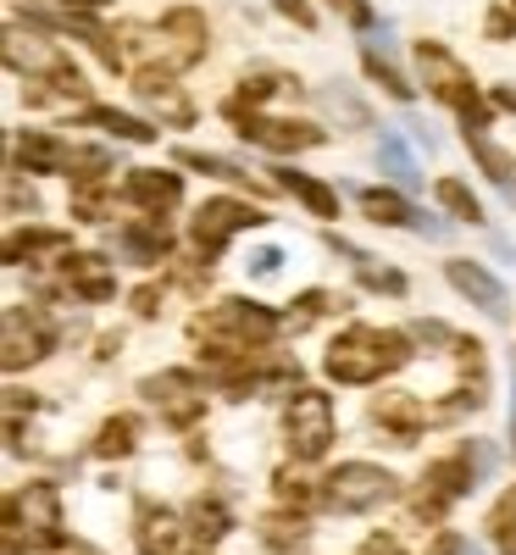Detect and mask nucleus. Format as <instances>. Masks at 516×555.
Listing matches in <instances>:
<instances>
[{
	"instance_id": "37998d69",
	"label": "nucleus",
	"mask_w": 516,
	"mask_h": 555,
	"mask_svg": "<svg viewBox=\"0 0 516 555\" xmlns=\"http://www.w3.org/2000/svg\"><path fill=\"white\" fill-rule=\"evenodd\" d=\"M361 555H405V544L395 533H372V539H361Z\"/></svg>"
},
{
	"instance_id": "09e8293b",
	"label": "nucleus",
	"mask_w": 516,
	"mask_h": 555,
	"mask_svg": "<svg viewBox=\"0 0 516 555\" xmlns=\"http://www.w3.org/2000/svg\"><path fill=\"white\" fill-rule=\"evenodd\" d=\"M56 7H73V12H106L112 0H56Z\"/></svg>"
},
{
	"instance_id": "423d86ee",
	"label": "nucleus",
	"mask_w": 516,
	"mask_h": 555,
	"mask_svg": "<svg viewBox=\"0 0 516 555\" xmlns=\"http://www.w3.org/2000/svg\"><path fill=\"white\" fill-rule=\"evenodd\" d=\"M322 505L327 512H339V517H361L372 512V505H384L400 494V478L389 467H372V461H345V467H334L322 478Z\"/></svg>"
},
{
	"instance_id": "c85d7f7f",
	"label": "nucleus",
	"mask_w": 516,
	"mask_h": 555,
	"mask_svg": "<svg viewBox=\"0 0 516 555\" xmlns=\"http://www.w3.org/2000/svg\"><path fill=\"white\" fill-rule=\"evenodd\" d=\"M83 122H95V128H106V133L128 139V145H151V139H156V128H151V122H139V117H128V112H117V106H89V112H83Z\"/></svg>"
},
{
	"instance_id": "0eeeda50",
	"label": "nucleus",
	"mask_w": 516,
	"mask_h": 555,
	"mask_svg": "<svg viewBox=\"0 0 516 555\" xmlns=\"http://www.w3.org/2000/svg\"><path fill=\"white\" fill-rule=\"evenodd\" d=\"M416 73H422V89H428V101H444L450 112H478V106H489L483 95H478V83H473V67H466L461 56H450L439 39H416Z\"/></svg>"
},
{
	"instance_id": "e433bc0d",
	"label": "nucleus",
	"mask_w": 516,
	"mask_h": 555,
	"mask_svg": "<svg viewBox=\"0 0 516 555\" xmlns=\"http://www.w3.org/2000/svg\"><path fill=\"white\" fill-rule=\"evenodd\" d=\"M261 539H267L272 550H289L295 539H306V517L295 512V505H284L278 517H267V522H261Z\"/></svg>"
},
{
	"instance_id": "a19ab883",
	"label": "nucleus",
	"mask_w": 516,
	"mask_h": 555,
	"mask_svg": "<svg viewBox=\"0 0 516 555\" xmlns=\"http://www.w3.org/2000/svg\"><path fill=\"white\" fill-rule=\"evenodd\" d=\"M428 555H483L473 539H461V533H439L434 544H428Z\"/></svg>"
},
{
	"instance_id": "dca6fc26",
	"label": "nucleus",
	"mask_w": 516,
	"mask_h": 555,
	"mask_svg": "<svg viewBox=\"0 0 516 555\" xmlns=\"http://www.w3.org/2000/svg\"><path fill=\"white\" fill-rule=\"evenodd\" d=\"M73 256V240L67 234H56V228H23V234H12L7 240V261L12 267H34V272H51L56 278V267Z\"/></svg>"
},
{
	"instance_id": "c03bdc74",
	"label": "nucleus",
	"mask_w": 516,
	"mask_h": 555,
	"mask_svg": "<svg viewBox=\"0 0 516 555\" xmlns=\"http://www.w3.org/2000/svg\"><path fill=\"white\" fill-rule=\"evenodd\" d=\"M272 7H278V12H284L289 23H300V28H317V12L306 7V0H272Z\"/></svg>"
},
{
	"instance_id": "a211bd4d",
	"label": "nucleus",
	"mask_w": 516,
	"mask_h": 555,
	"mask_svg": "<svg viewBox=\"0 0 516 555\" xmlns=\"http://www.w3.org/2000/svg\"><path fill=\"white\" fill-rule=\"evenodd\" d=\"M178 544H183L178 512H167V505H156V500L139 505L133 512V550L139 555H178Z\"/></svg>"
},
{
	"instance_id": "ea45409f",
	"label": "nucleus",
	"mask_w": 516,
	"mask_h": 555,
	"mask_svg": "<svg viewBox=\"0 0 516 555\" xmlns=\"http://www.w3.org/2000/svg\"><path fill=\"white\" fill-rule=\"evenodd\" d=\"M272 489H278V500H284V505H306V500H311V489L295 478V467L278 473V478H272Z\"/></svg>"
},
{
	"instance_id": "f3484780",
	"label": "nucleus",
	"mask_w": 516,
	"mask_h": 555,
	"mask_svg": "<svg viewBox=\"0 0 516 555\" xmlns=\"http://www.w3.org/2000/svg\"><path fill=\"white\" fill-rule=\"evenodd\" d=\"M444 278H450V289H455L461 300H473L478 311H489V317H500V311H505V284H500L494 272H483L478 261L450 256V261H444Z\"/></svg>"
},
{
	"instance_id": "b1692460",
	"label": "nucleus",
	"mask_w": 516,
	"mask_h": 555,
	"mask_svg": "<svg viewBox=\"0 0 516 555\" xmlns=\"http://www.w3.org/2000/svg\"><path fill=\"white\" fill-rule=\"evenodd\" d=\"M167 250H172V240H167L162 222H122V228H117V256H122V261L151 267V261H162Z\"/></svg>"
},
{
	"instance_id": "603ef678",
	"label": "nucleus",
	"mask_w": 516,
	"mask_h": 555,
	"mask_svg": "<svg viewBox=\"0 0 516 555\" xmlns=\"http://www.w3.org/2000/svg\"><path fill=\"white\" fill-rule=\"evenodd\" d=\"M511 12H516V0H511Z\"/></svg>"
},
{
	"instance_id": "8fccbe9b",
	"label": "nucleus",
	"mask_w": 516,
	"mask_h": 555,
	"mask_svg": "<svg viewBox=\"0 0 516 555\" xmlns=\"http://www.w3.org/2000/svg\"><path fill=\"white\" fill-rule=\"evenodd\" d=\"M411 133H416V139H422V145H428V151H434V128H428V122H422V117H411Z\"/></svg>"
},
{
	"instance_id": "79ce46f5",
	"label": "nucleus",
	"mask_w": 516,
	"mask_h": 555,
	"mask_svg": "<svg viewBox=\"0 0 516 555\" xmlns=\"http://www.w3.org/2000/svg\"><path fill=\"white\" fill-rule=\"evenodd\" d=\"M327 7H334L345 23H356V28H372V7H366V0H327Z\"/></svg>"
},
{
	"instance_id": "473e14b6",
	"label": "nucleus",
	"mask_w": 516,
	"mask_h": 555,
	"mask_svg": "<svg viewBox=\"0 0 516 555\" xmlns=\"http://www.w3.org/2000/svg\"><path fill=\"white\" fill-rule=\"evenodd\" d=\"M228 505L222 500H201L195 512H190V533H195V544H217L222 533H228Z\"/></svg>"
},
{
	"instance_id": "7c9ffc66",
	"label": "nucleus",
	"mask_w": 516,
	"mask_h": 555,
	"mask_svg": "<svg viewBox=\"0 0 516 555\" xmlns=\"http://www.w3.org/2000/svg\"><path fill=\"white\" fill-rule=\"evenodd\" d=\"M489 539L500 555H516V489H505L489 512Z\"/></svg>"
},
{
	"instance_id": "6ab92c4d",
	"label": "nucleus",
	"mask_w": 516,
	"mask_h": 555,
	"mask_svg": "<svg viewBox=\"0 0 516 555\" xmlns=\"http://www.w3.org/2000/svg\"><path fill=\"white\" fill-rule=\"evenodd\" d=\"M350 190H356V183H350ZM356 201H361V211H366L372 222H389V228H422L428 240H444V234H439V217L416 211L405 195H389V190H356Z\"/></svg>"
},
{
	"instance_id": "a18cd8bd",
	"label": "nucleus",
	"mask_w": 516,
	"mask_h": 555,
	"mask_svg": "<svg viewBox=\"0 0 516 555\" xmlns=\"http://www.w3.org/2000/svg\"><path fill=\"white\" fill-rule=\"evenodd\" d=\"M278 267H284V250H278V245L250 250V272H278Z\"/></svg>"
},
{
	"instance_id": "f03ea898",
	"label": "nucleus",
	"mask_w": 516,
	"mask_h": 555,
	"mask_svg": "<svg viewBox=\"0 0 516 555\" xmlns=\"http://www.w3.org/2000/svg\"><path fill=\"white\" fill-rule=\"evenodd\" d=\"M117 39L122 56H151V67L162 73H190L206 56V17L195 7H172L151 28H117Z\"/></svg>"
},
{
	"instance_id": "3c124183",
	"label": "nucleus",
	"mask_w": 516,
	"mask_h": 555,
	"mask_svg": "<svg viewBox=\"0 0 516 555\" xmlns=\"http://www.w3.org/2000/svg\"><path fill=\"white\" fill-rule=\"evenodd\" d=\"M511 444H516V411H511Z\"/></svg>"
},
{
	"instance_id": "c9c22d12",
	"label": "nucleus",
	"mask_w": 516,
	"mask_h": 555,
	"mask_svg": "<svg viewBox=\"0 0 516 555\" xmlns=\"http://www.w3.org/2000/svg\"><path fill=\"white\" fill-rule=\"evenodd\" d=\"M361 67H366V78H372V83H384L395 101H411V83L395 73V62H389L384 51H372V44H366V51H361Z\"/></svg>"
},
{
	"instance_id": "ddd939ff",
	"label": "nucleus",
	"mask_w": 516,
	"mask_h": 555,
	"mask_svg": "<svg viewBox=\"0 0 516 555\" xmlns=\"http://www.w3.org/2000/svg\"><path fill=\"white\" fill-rule=\"evenodd\" d=\"M56 278H62V295H67V300H83V306H106V300L117 295L112 261H106L101 250H73V256L56 267Z\"/></svg>"
},
{
	"instance_id": "c756f323",
	"label": "nucleus",
	"mask_w": 516,
	"mask_h": 555,
	"mask_svg": "<svg viewBox=\"0 0 516 555\" xmlns=\"http://www.w3.org/2000/svg\"><path fill=\"white\" fill-rule=\"evenodd\" d=\"M133 444H139V428L128 423V416H112V423L95 434V444H89V455H101V461H122V455H133Z\"/></svg>"
},
{
	"instance_id": "58836bf2",
	"label": "nucleus",
	"mask_w": 516,
	"mask_h": 555,
	"mask_svg": "<svg viewBox=\"0 0 516 555\" xmlns=\"http://www.w3.org/2000/svg\"><path fill=\"white\" fill-rule=\"evenodd\" d=\"M361 284H366V289H378V295H405V289H411L400 267H366V272H361Z\"/></svg>"
},
{
	"instance_id": "6e6552de",
	"label": "nucleus",
	"mask_w": 516,
	"mask_h": 555,
	"mask_svg": "<svg viewBox=\"0 0 516 555\" xmlns=\"http://www.w3.org/2000/svg\"><path fill=\"white\" fill-rule=\"evenodd\" d=\"M284 439H289L295 461H322L327 450H334V400H327L322 389H300L284 405Z\"/></svg>"
},
{
	"instance_id": "2f4dec72",
	"label": "nucleus",
	"mask_w": 516,
	"mask_h": 555,
	"mask_svg": "<svg viewBox=\"0 0 516 555\" xmlns=\"http://www.w3.org/2000/svg\"><path fill=\"white\" fill-rule=\"evenodd\" d=\"M439 206L450 211V217H461V222H483V206H478V195L473 190H466V183L461 178H439Z\"/></svg>"
},
{
	"instance_id": "20e7f679",
	"label": "nucleus",
	"mask_w": 516,
	"mask_h": 555,
	"mask_svg": "<svg viewBox=\"0 0 516 555\" xmlns=\"http://www.w3.org/2000/svg\"><path fill=\"white\" fill-rule=\"evenodd\" d=\"M489 467H494V444H489V439H478V444H461L455 455H439L434 467L422 473V483H416L411 517H416V522H439L455 500L473 494V483H478Z\"/></svg>"
},
{
	"instance_id": "49530a36",
	"label": "nucleus",
	"mask_w": 516,
	"mask_h": 555,
	"mask_svg": "<svg viewBox=\"0 0 516 555\" xmlns=\"http://www.w3.org/2000/svg\"><path fill=\"white\" fill-rule=\"evenodd\" d=\"M511 34H516V12L494 7V12H489V39H511Z\"/></svg>"
},
{
	"instance_id": "f8f14e48",
	"label": "nucleus",
	"mask_w": 516,
	"mask_h": 555,
	"mask_svg": "<svg viewBox=\"0 0 516 555\" xmlns=\"http://www.w3.org/2000/svg\"><path fill=\"white\" fill-rule=\"evenodd\" d=\"M240 133H245V145H261V151H272V156H300V151H317L322 145V128L317 122H306V117H261V112H250V117H240Z\"/></svg>"
},
{
	"instance_id": "9b49d317",
	"label": "nucleus",
	"mask_w": 516,
	"mask_h": 555,
	"mask_svg": "<svg viewBox=\"0 0 516 555\" xmlns=\"http://www.w3.org/2000/svg\"><path fill=\"white\" fill-rule=\"evenodd\" d=\"M51 350H56V322L39 317V311H28V306H12L7 322H0V361H7V373L39 366Z\"/></svg>"
},
{
	"instance_id": "bb28decb",
	"label": "nucleus",
	"mask_w": 516,
	"mask_h": 555,
	"mask_svg": "<svg viewBox=\"0 0 516 555\" xmlns=\"http://www.w3.org/2000/svg\"><path fill=\"white\" fill-rule=\"evenodd\" d=\"M178 162H183V167H195V172H206V178H222V183H233V190H256L250 167L228 162V156H206V151H195V145H178Z\"/></svg>"
},
{
	"instance_id": "393cba45",
	"label": "nucleus",
	"mask_w": 516,
	"mask_h": 555,
	"mask_svg": "<svg viewBox=\"0 0 516 555\" xmlns=\"http://www.w3.org/2000/svg\"><path fill=\"white\" fill-rule=\"evenodd\" d=\"M466 133V151H473L478 156V167L494 178V183H505V190H511V201H516V162L494 145V139H489V128H461Z\"/></svg>"
},
{
	"instance_id": "2eb2a0df",
	"label": "nucleus",
	"mask_w": 516,
	"mask_h": 555,
	"mask_svg": "<svg viewBox=\"0 0 516 555\" xmlns=\"http://www.w3.org/2000/svg\"><path fill=\"white\" fill-rule=\"evenodd\" d=\"M133 89L145 95L151 106H156V117L167 122V128H190L201 112L190 106V95L178 89V73H162V67H139L133 73Z\"/></svg>"
},
{
	"instance_id": "de8ad7c7",
	"label": "nucleus",
	"mask_w": 516,
	"mask_h": 555,
	"mask_svg": "<svg viewBox=\"0 0 516 555\" xmlns=\"http://www.w3.org/2000/svg\"><path fill=\"white\" fill-rule=\"evenodd\" d=\"M156 306H162V289H139V295H133V311H139V317H151Z\"/></svg>"
},
{
	"instance_id": "aec40b11",
	"label": "nucleus",
	"mask_w": 516,
	"mask_h": 555,
	"mask_svg": "<svg viewBox=\"0 0 516 555\" xmlns=\"http://www.w3.org/2000/svg\"><path fill=\"white\" fill-rule=\"evenodd\" d=\"M56 101H89V83L73 62H51L39 78H28V106H56Z\"/></svg>"
},
{
	"instance_id": "412c9836",
	"label": "nucleus",
	"mask_w": 516,
	"mask_h": 555,
	"mask_svg": "<svg viewBox=\"0 0 516 555\" xmlns=\"http://www.w3.org/2000/svg\"><path fill=\"white\" fill-rule=\"evenodd\" d=\"M372 423H378L384 434H395V439H405V444H411L422 428L434 423V416L422 411V400H411V395H384L378 405H372Z\"/></svg>"
},
{
	"instance_id": "a878e982",
	"label": "nucleus",
	"mask_w": 516,
	"mask_h": 555,
	"mask_svg": "<svg viewBox=\"0 0 516 555\" xmlns=\"http://www.w3.org/2000/svg\"><path fill=\"white\" fill-rule=\"evenodd\" d=\"M378 172L395 178L405 195L422 190V172H416V162H411V151H405V139H400V133H384V139H378Z\"/></svg>"
},
{
	"instance_id": "72a5a7b5",
	"label": "nucleus",
	"mask_w": 516,
	"mask_h": 555,
	"mask_svg": "<svg viewBox=\"0 0 516 555\" xmlns=\"http://www.w3.org/2000/svg\"><path fill=\"white\" fill-rule=\"evenodd\" d=\"M322 101H327V112H334L339 122H350V128H366V122H372V112L356 101V89H350V83H339V78L322 89Z\"/></svg>"
},
{
	"instance_id": "f704fd0d",
	"label": "nucleus",
	"mask_w": 516,
	"mask_h": 555,
	"mask_svg": "<svg viewBox=\"0 0 516 555\" xmlns=\"http://www.w3.org/2000/svg\"><path fill=\"white\" fill-rule=\"evenodd\" d=\"M122 190H106V183H78L73 190V217H83V222H101L106 211H112V201H117Z\"/></svg>"
},
{
	"instance_id": "7ed1b4c3",
	"label": "nucleus",
	"mask_w": 516,
	"mask_h": 555,
	"mask_svg": "<svg viewBox=\"0 0 516 555\" xmlns=\"http://www.w3.org/2000/svg\"><path fill=\"white\" fill-rule=\"evenodd\" d=\"M278 328H284V317L272 306L228 295L195 322V339H201V350H217V356H256L278 339Z\"/></svg>"
},
{
	"instance_id": "39448f33",
	"label": "nucleus",
	"mask_w": 516,
	"mask_h": 555,
	"mask_svg": "<svg viewBox=\"0 0 516 555\" xmlns=\"http://www.w3.org/2000/svg\"><path fill=\"white\" fill-rule=\"evenodd\" d=\"M23 544L34 550H67L62 533V494L56 483H28L17 494H7V555H17Z\"/></svg>"
},
{
	"instance_id": "4468645a",
	"label": "nucleus",
	"mask_w": 516,
	"mask_h": 555,
	"mask_svg": "<svg viewBox=\"0 0 516 555\" xmlns=\"http://www.w3.org/2000/svg\"><path fill=\"white\" fill-rule=\"evenodd\" d=\"M122 201H128L133 211H145L151 222H162V217L178 211V201H183V178L167 172V167H133V172L122 178Z\"/></svg>"
},
{
	"instance_id": "1a4fd4ad",
	"label": "nucleus",
	"mask_w": 516,
	"mask_h": 555,
	"mask_svg": "<svg viewBox=\"0 0 516 555\" xmlns=\"http://www.w3.org/2000/svg\"><path fill=\"white\" fill-rule=\"evenodd\" d=\"M139 400L156 405L172 428H195L206 416V378L195 373V366H167V373L139 384Z\"/></svg>"
},
{
	"instance_id": "cd10ccee",
	"label": "nucleus",
	"mask_w": 516,
	"mask_h": 555,
	"mask_svg": "<svg viewBox=\"0 0 516 555\" xmlns=\"http://www.w3.org/2000/svg\"><path fill=\"white\" fill-rule=\"evenodd\" d=\"M272 89H300V83H295L289 73H250V78L240 83V95L228 101V117H233V122H240V117H250V106H256V101H267Z\"/></svg>"
},
{
	"instance_id": "9d476101",
	"label": "nucleus",
	"mask_w": 516,
	"mask_h": 555,
	"mask_svg": "<svg viewBox=\"0 0 516 555\" xmlns=\"http://www.w3.org/2000/svg\"><path fill=\"white\" fill-rule=\"evenodd\" d=\"M240 228H267V211L250 206V201H233V195H211V201L190 217V245H195L206 261H217Z\"/></svg>"
},
{
	"instance_id": "5701e85b",
	"label": "nucleus",
	"mask_w": 516,
	"mask_h": 555,
	"mask_svg": "<svg viewBox=\"0 0 516 555\" xmlns=\"http://www.w3.org/2000/svg\"><path fill=\"white\" fill-rule=\"evenodd\" d=\"M272 178H278V190H289L311 217H339V195L334 190H327V183L322 178H311V172H295V167H272Z\"/></svg>"
},
{
	"instance_id": "f257e3e1",
	"label": "nucleus",
	"mask_w": 516,
	"mask_h": 555,
	"mask_svg": "<svg viewBox=\"0 0 516 555\" xmlns=\"http://www.w3.org/2000/svg\"><path fill=\"white\" fill-rule=\"evenodd\" d=\"M411 350L416 339L400 334V328H366V322H356V328H345L334 345H327V378L334 384H378L389 373H400V366H411Z\"/></svg>"
},
{
	"instance_id": "4be33fe9",
	"label": "nucleus",
	"mask_w": 516,
	"mask_h": 555,
	"mask_svg": "<svg viewBox=\"0 0 516 555\" xmlns=\"http://www.w3.org/2000/svg\"><path fill=\"white\" fill-rule=\"evenodd\" d=\"M12 156L28 172H67L73 167V145H62L56 133H17L12 139Z\"/></svg>"
},
{
	"instance_id": "4c0bfd02",
	"label": "nucleus",
	"mask_w": 516,
	"mask_h": 555,
	"mask_svg": "<svg viewBox=\"0 0 516 555\" xmlns=\"http://www.w3.org/2000/svg\"><path fill=\"white\" fill-rule=\"evenodd\" d=\"M101 172H112V151L106 145H89V151L73 145V167H67L73 190H78V183H101Z\"/></svg>"
}]
</instances>
